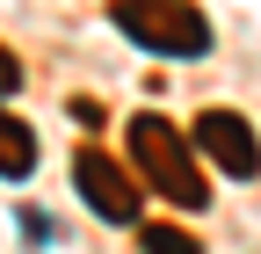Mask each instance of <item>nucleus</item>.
Returning <instances> with one entry per match:
<instances>
[{"label":"nucleus","instance_id":"nucleus-7","mask_svg":"<svg viewBox=\"0 0 261 254\" xmlns=\"http://www.w3.org/2000/svg\"><path fill=\"white\" fill-rule=\"evenodd\" d=\"M15 87H22V58L0 44V94H15Z\"/></svg>","mask_w":261,"mask_h":254},{"label":"nucleus","instance_id":"nucleus-1","mask_svg":"<svg viewBox=\"0 0 261 254\" xmlns=\"http://www.w3.org/2000/svg\"><path fill=\"white\" fill-rule=\"evenodd\" d=\"M130 160H138V174L160 189L167 204H181V211H203L211 204V189H203V174H196V160H189V145H181V131L167 116H130Z\"/></svg>","mask_w":261,"mask_h":254},{"label":"nucleus","instance_id":"nucleus-3","mask_svg":"<svg viewBox=\"0 0 261 254\" xmlns=\"http://www.w3.org/2000/svg\"><path fill=\"white\" fill-rule=\"evenodd\" d=\"M73 189H80V204L94 218H109V225H138V182H130L109 153H73Z\"/></svg>","mask_w":261,"mask_h":254},{"label":"nucleus","instance_id":"nucleus-4","mask_svg":"<svg viewBox=\"0 0 261 254\" xmlns=\"http://www.w3.org/2000/svg\"><path fill=\"white\" fill-rule=\"evenodd\" d=\"M196 153H203L211 167H225L232 182H254L261 174V138H254V123L240 109H203V116H196Z\"/></svg>","mask_w":261,"mask_h":254},{"label":"nucleus","instance_id":"nucleus-2","mask_svg":"<svg viewBox=\"0 0 261 254\" xmlns=\"http://www.w3.org/2000/svg\"><path fill=\"white\" fill-rule=\"evenodd\" d=\"M116 29L160 58H203L211 51V15L196 0H116Z\"/></svg>","mask_w":261,"mask_h":254},{"label":"nucleus","instance_id":"nucleus-5","mask_svg":"<svg viewBox=\"0 0 261 254\" xmlns=\"http://www.w3.org/2000/svg\"><path fill=\"white\" fill-rule=\"evenodd\" d=\"M0 174H8V182L37 174V131H29L22 116H8V109H0Z\"/></svg>","mask_w":261,"mask_h":254},{"label":"nucleus","instance_id":"nucleus-6","mask_svg":"<svg viewBox=\"0 0 261 254\" xmlns=\"http://www.w3.org/2000/svg\"><path fill=\"white\" fill-rule=\"evenodd\" d=\"M138 247L145 254H203V240L181 233V225H138Z\"/></svg>","mask_w":261,"mask_h":254}]
</instances>
